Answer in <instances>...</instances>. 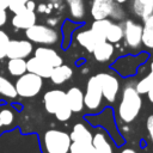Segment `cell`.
<instances>
[{"mask_svg": "<svg viewBox=\"0 0 153 153\" xmlns=\"http://www.w3.org/2000/svg\"><path fill=\"white\" fill-rule=\"evenodd\" d=\"M8 42H10L8 35L5 31L0 30V60H2L4 57H6V51H7Z\"/></svg>", "mask_w": 153, "mask_h": 153, "instance_id": "31", "label": "cell"}, {"mask_svg": "<svg viewBox=\"0 0 153 153\" xmlns=\"http://www.w3.org/2000/svg\"><path fill=\"white\" fill-rule=\"evenodd\" d=\"M0 94L7 97V98H16L18 96L16 86L5 76L0 75Z\"/></svg>", "mask_w": 153, "mask_h": 153, "instance_id": "26", "label": "cell"}, {"mask_svg": "<svg viewBox=\"0 0 153 153\" xmlns=\"http://www.w3.org/2000/svg\"><path fill=\"white\" fill-rule=\"evenodd\" d=\"M35 56L51 67H56L62 63V57L56 53V50L51 48L39 47L35 50Z\"/></svg>", "mask_w": 153, "mask_h": 153, "instance_id": "14", "label": "cell"}, {"mask_svg": "<svg viewBox=\"0 0 153 153\" xmlns=\"http://www.w3.org/2000/svg\"><path fill=\"white\" fill-rule=\"evenodd\" d=\"M142 44L148 49H153V14L143 20Z\"/></svg>", "mask_w": 153, "mask_h": 153, "instance_id": "21", "label": "cell"}, {"mask_svg": "<svg viewBox=\"0 0 153 153\" xmlns=\"http://www.w3.org/2000/svg\"><path fill=\"white\" fill-rule=\"evenodd\" d=\"M25 35L29 41L43 45L55 44L60 39V35L55 29L42 24H35L31 27L26 29Z\"/></svg>", "mask_w": 153, "mask_h": 153, "instance_id": "3", "label": "cell"}, {"mask_svg": "<svg viewBox=\"0 0 153 153\" xmlns=\"http://www.w3.org/2000/svg\"><path fill=\"white\" fill-rule=\"evenodd\" d=\"M54 115H55V117H56L59 121L65 122V121H67V120L71 118V116H72V110H71V108L68 106V104H65V105H62Z\"/></svg>", "mask_w": 153, "mask_h": 153, "instance_id": "29", "label": "cell"}, {"mask_svg": "<svg viewBox=\"0 0 153 153\" xmlns=\"http://www.w3.org/2000/svg\"><path fill=\"white\" fill-rule=\"evenodd\" d=\"M142 106V99L140 93L133 86H126L122 92V98L118 105L120 118L124 123L133 122L139 115Z\"/></svg>", "mask_w": 153, "mask_h": 153, "instance_id": "1", "label": "cell"}, {"mask_svg": "<svg viewBox=\"0 0 153 153\" xmlns=\"http://www.w3.org/2000/svg\"><path fill=\"white\" fill-rule=\"evenodd\" d=\"M73 75V71L69 66L67 65H63L61 63L60 66H56V67H53V71L50 73V79L54 84L56 85H60V84H63L66 82L67 80H69Z\"/></svg>", "mask_w": 153, "mask_h": 153, "instance_id": "17", "label": "cell"}, {"mask_svg": "<svg viewBox=\"0 0 153 153\" xmlns=\"http://www.w3.org/2000/svg\"><path fill=\"white\" fill-rule=\"evenodd\" d=\"M37 22V16L35 13V11L29 10V8H24L18 13H14L12 17V25L16 29H22V30H26L29 27H31L32 25H35Z\"/></svg>", "mask_w": 153, "mask_h": 153, "instance_id": "10", "label": "cell"}, {"mask_svg": "<svg viewBox=\"0 0 153 153\" xmlns=\"http://www.w3.org/2000/svg\"><path fill=\"white\" fill-rule=\"evenodd\" d=\"M44 108L49 114H55L62 105L67 104L66 92L61 90H50L44 93L43 96Z\"/></svg>", "mask_w": 153, "mask_h": 153, "instance_id": "9", "label": "cell"}, {"mask_svg": "<svg viewBox=\"0 0 153 153\" xmlns=\"http://www.w3.org/2000/svg\"><path fill=\"white\" fill-rule=\"evenodd\" d=\"M67 104L71 108L72 112H79L85 106L84 104V93L79 87H71L66 92Z\"/></svg>", "mask_w": 153, "mask_h": 153, "instance_id": "15", "label": "cell"}, {"mask_svg": "<svg viewBox=\"0 0 153 153\" xmlns=\"http://www.w3.org/2000/svg\"><path fill=\"white\" fill-rule=\"evenodd\" d=\"M14 115L10 109H2L0 110V127L2 126H10L13 122Z\"/></svg>", "mask_w": 153, "mask_h": 153, "instance_id": "30", "label": "cell"}, {"mask_svg": "<svg viewBox=\"0 0 153 153\" xmlns=\"http://www.w3.org/2000/svg\"><path fill=\"white\" fill-rule=\"evenodd\" d=\"M124 16H126V13H124V10L122 8L121 4H117L116 2L115 7H114V11H112V14H111L110 18L111 19H115V20H121V19L124 18Z\"/></svg>", "mask_w": 153, "mask_h": 153, "instance_id": "33", "label": "cell"}, {"mask_svg": "<svg viewBox=\"0 0 153 153\" xmlns=\"http://www.w3.org/2000/svg\"><path fill=\"white\" fill-rule=\"evenodd\" d=\"M25 7H26V8H29V10H32V11H35V8H36V4H35V1H31V0H29V1L26 2Z\"/></svg>", "mask_w": 153, "mask_h": 153, "instance_id": "37", "label": "cell"}, {"mask_svg": "<svg viewBox=\"0 0 153 153\" xmlns=\"http://www.w3.org/2000/svg\"><path fill=\"white\" fill-rule=\"evenodd\" d=\"M115 2H117V4H124V2H127V0H114Z\"/></svg>", "mask_w": 153, "mask_h": 153, "instance_id": "40", "label": "cell"}, {"mask_svg": "<svg viewBox=\"0 0 153 153\" xmlns=\"http://www.w3.org/2000/svg\"><path fill=\"white\" fill-rule=\"evenodd\" d=\"M69 153H94L92 142L72 141L69 146Z\"/></svg>", "mask_w": 153, "mask_h": 153, "instance_id": "27", "label": "cell"}, {"mask_svg": "<svg viewBox=\"0 0 153 153\" xmlns=\"http://www.w3.org/2000/svg\"><path fill=\"white\" fill-rule=\"evenodd\" d=\"M121 153H136V152H135L133 148H124Z\"/></svg>", "mask_w": 153, "mask_h": 153, "instance_id": "39", "label": "cell"}, {"mask_svg": "<svg viewBox=\"0 0 153 153\" xmlns=\"http://www.w3.org/2000/svg\"><path fill=\"white\" fill-rule=\"evenodd\" d=\"M8 8V0H0V11H6Z\"/></svg>", "mask_w": 153, "mask_h": 153, "instance_id": "36", "label": "cell"}, {"mask_svg": "<svg viewBox=\"0 0 153 153\" xmlns=\"http://www.w3.org/2000/svg\"><path fill=\"white\" fill-rule=\"evenodd\" d=\"M151 72H152V73H153V62H152V63H151Z\"/></svg>", "mask_w": 153, "mask_h": 153, "instance_id": "41", "label": "cell"}, {"mask_svg": "<svg viewBox=\"0 0 153 153\" xmlns=\"http://www.w3.org/2000/svg\"><path fill=\"white\" fill-rule=\"evenodd\" d=\"M136 91L140 94H145L147 93L149 90L153 88V73L151 72L149 74H147L146 76H143L137 84H136Z\"/></svg>", "mask_w": 153, "mask_h": 153, "instance_id": "28", "label": "cell"}, {"mask_svg": "<svg viewBox=\"0 0 153 153\" xmlns=\"http://www.w3.org/2000/svg\"><path fill=\"white\" fill-rule=\"evenodd\" d=\"M71 142L69 134L59 129H49L43 136L45 153H68Z\"/></svg>", "mask_w": 153, "mask_h": 153, "instance_id": "2", "label": "cell"}, {"mask_svg": "<svg viewBox=\"0 0 153 153\" xmlns=\"http://www.w3.org/2000/svg\"><path fill=\"white\" fill-rule=\"evenodd\" d=\"M7 22V13L6 11H0V27L2 25H5Z\"/></svg>", "mask_w": 153, "mask_h": 153, "instance_id": "35", "label": "cell"}, {"mask_svg": "<svg viewBox=\"0 0 153 153\" xmlns=\"http://www.w3.org/2000/svg\"><path fill=\"white\" fill-rule=\"evenodd\" d=\"M115 48L114 44L108 42V41H103L99 44H97V47L93 49V56L97 61L99 62H106L111 59V56L114 55Z\"/></svg>", "mask_w": 153, "mask_h": 153, "instance_id": "18", "label": "cell"}, {"mask_svg": "<svg viewBox=\"0 0 153 153\" xmlns=\"http://www.w3.org/2000/svg\"><path fill=\"white\" fill-rule=\"evenodd\" d=\"M71 17L74 20H82L85 17V2L84 0H66Z\"/></svg>", "mask_w": 153, "mask_h": 153, "instance_id": "22", "label": "cell"}, {"mask_svg": "<svg viewBox=\"0 0 153 153\" xmlns=\"http://www.w3.org/2000/svg\"><path fill=\"white\" fill-rule=\"evenodd\" d=\"M92 145L94 148V153H114L112 147L104 133H96L92 137Z\"/></svg>", "mask_w": 153, "mask_h": 153, "instance_id": "19", "label": "cell"}, {"mask_svg": "<svg viewBox=\"0 0 153 153\" xmlns=\"http://www.w3.org/2000/svg\"><path fill=\"white\" fill-rule=\"evenodd\" d=\"M96 76L100 85L103 97L108 102L114 103L116 100V96H117L118 88H120L117 78L109 73H98V74H96Z\"/></svg>", "mask_w": 153, "mask_h": 153, "instance_id": "7", "label": "cell"}, {"mask_svg": "<svg viewBox=\"0 0 153 153\" xmlns=\"http://www.w3.org/2000/svg\"><path fill=\"white\" fill-rule=\"evenodd\" d=\"M123 38V26L118 23H111L106 33H105V41L110 43H118Z\"/></svg>", "mask_w": 153, "mask_h": 153, "instance_id": "24", "label": "cell"}, {"mask_svg": "<svg viewBox=\"0 0 153 153\" xmlns=\"http://www.w3.org/2000/svg\"><path fill=\"white\" fill-rule=\"evenodd\" d=\"M42 84H43V78L27 72L18 78L14 86L18 96L23 98H30L38 94V92L42 88Z\"/></svg>", "mask_w": 153, "mask_h": 153, "instance_id": "4", "label": "cell"}, {"mask_svg": "<svg viewBox=\"0 0 153 153\" xmlns=\"http://www.w3.org/2000/svg\"><path fill=\"white\" fill-rule=\"evenodd\" d=\"M69 136H71V141H84V142H92V137H93L91 131L81 123H76L73 127Z\"/></svg>", "mask_w": 153, "mask_h": 153, "instance_id": "20", "label": "cell"}, {"mask_svg": "<svg viewBox=\"0 0 153 153\" xmlns=\"http://www.w3.org/2000/svg\"><path fill=\"white\" fill-rule=\"evenodd\" d=\"M147 94H148L147 97H148L149 102H151V103H153V88H152V90H149V91L147 92Z\"/></svg>", "mask_w": 153, "mask_h": 153, "instance_id": "38", "label": "cell"}, {"mask_svg": "<svg viewBox=\"0 0 153 153\" xmlns=\"http://www.w3.org/2000/svg\"><path fill=\"white\" fill-rule=\"evenodd\" d=\"M112 1H114V0H112Z\"/></svg>", "mask_w": 153, "mask_h": 153, "instance_id": "43", "label": "cell"}, {"mask_svg": "<svg viewBox=\"0 0 153 153\" xmlns=\"http://www.w3.org/2000/svg\"><path fill=\"white\" fill-rule=\"evenodd\" d=\"M50 1H53V2H56V1H59V0H50Z\"/></svg>", "mask_w": 153, "mask_h": 153, "instance_id": "42", "label": "cell"}, {"mask_svg": "<svg viewBox=\"0 0 153 153\" xmlns=\"http://www.w3.org/2000/svg\"><path fill=\"white\" fill-rule=\"evenodd\" d=\"M123 38L127 45L131 49H136L142 44V25L128 19L123 23Z\"/></svg>", "mask_w": 153, "mask_h": 153, "instance_id": "6", "label": "cell"}, {"mask_svg": "<svg viewBox=\"0 0 153 153\" xmlns=\"http://www.w3.org/2000/svg\"><path fill=\"white\" fill-rule=\"evenodd\" d=\"M130 8L136 17L145 20L153 14V0H131Z\"/></svg>", "mask_w": 153, "mask_h": 153, "instance_id": "16", "label": "cell"}, {"mask_svg": "<svg viewBox=\"0 0 153 153\" xmlns=\"http://www.w3.org/2000/svg\"><path fill=\"white\" fill-rule=\"evenodd\" d=\"M116 2L112 0H93L91 5V16L93 19L110 18Z\"/></svg>", "mask_w": 153, "mask_h": 153, "instance_id": "11", "label": "cell"}, {"mask_svg": "<svg viewBox=\"0 0 153 153\" xmlns=\"http://www.w3.org/2000/svg\"><path fill=\"white\" fill-rule=\"evenodd\" d=\"M33 50L31 41L27 39H10L6 57L8 59H25Z\"/></svg>", "mask_w": 153, "mask_h": 153, "instance_id": "8", "label": "cell"}, {"mask_svg": "<svg viewBox=\"0 0 153 153\" xmlns=\"http://www.w3.org/2000/svg\"><path fill=\"white\" fill-rule=\"evenodd\" d=\"M29 0H8V10L12 13H18L25 8V5Z\"/></svg>", "mask_w": 153, "mask_h": 153, "instance_id": "32", "label": "cell"}, {"mask_svg": "<svg viewBox=\"0 0 153 153\" xmlns=\"http://www.w3.org/2000/svg\"><path fill=\"white\" fill-rule=\"evenodd\" d=\"M7 69L11 75L20 76L27 72L25 59H10L7 62Z\"/></svg>", "mask_w": 153, "mask_h": 153, "instance_id": "23", "label": "cell"}, {"mask_svg": "<svg viewBox=\"0 0 153 153\" xmlns=\"http://www.w3.org/2000/svg\"><path fill=\"white\" fill-rule=\"evenodd\" d=\"M76 41L78 43L84 47L87 51L92 53L93 49L97 47V44H99L100 42H103V39L91 29H87V30H82V31H79L76 33Z\"/></svg>", "mask_w": 153, "mask_h": 153, "instance_id": "12", "label": "cell"}, {"mask_svg": "<svg viewBox=\"0 0 153 153\" xmlns=\"http://www.w3.org/2000/svg\"><path fill=\"white\" fill-rule=\"evenodd\" d=\"M112 23L111 19L105 18V19H96L92 24H91V30H93L103 41H105V33L110 26V24Z\"/></svg>", "mask_w": 153, "mask_h": 153, "instance_id": "25", "label": "cell"}, {"mask_svg": "<svg viewBox=\"0 0 153 153\" xmlns=\"http://www.w3.org/2000/svg\"><path fill=\"white\" fill-rule=\"evenodd\" d=\"M103 99V93L98 79L96 75L91 76L86 85V92L84 94V104L91 111H94L99 108Z\"/></svg>", "mask_w": 153, "mask_h": 153, "instance_id": "5", "label": "cell"}, {"mask_svg": "<svg viewBox=\"0 0 153 153\" xmlns=\"http://www.w3.org/2000/svg\"><path fill=\"white\" fill-rule=\"evenodd\" d=\"M146 128L148 130V134H149L151 140L153 141V115L147 118V121H146Z\"/></svg>", "mask_w": 153, "mask_h": 153, "instance_id": "34", "label": "cell"}, {"mask_svg": "<svg viewBox=\"0 0 153 153\" xmlns=\"http://www.w3.org/2000/svg\"><path fill=\"white\" fill-rule=\"evenodd\" d=\"M26 69H27V72L33 73V74H36V75L45 79V78H49L50 76V73L53 71V67L49 66V65H47L45 62H43L38 57L33 56V57H31V59H29L26 61Z\"/></svg>", "mask_w": 153, "mask_h": 153, "instance_id": "13", "label": "cell"}]
</instances>
